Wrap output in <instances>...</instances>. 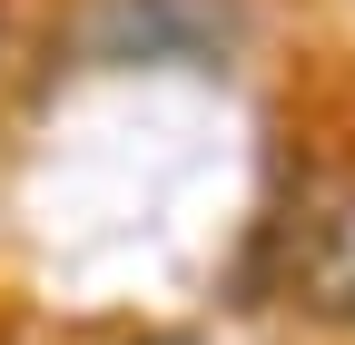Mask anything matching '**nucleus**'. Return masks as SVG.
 Wrapping results in <instances>:
<instances>
[{
    "instance_id": "nucleus-1",
    "label": "nucleus",
    "mask_w": 355,
    "mask_h": 345,
    "mask_svg": "<svg viewBox=\"0 0 355 345\" xmlns=\"http://www.w3.org/2000/svg\"><path fill=\"white\" fill-rule=\"evenodd\" d=\"M247 39V0H79L69 50L119 69H217Z\"/></svg>"
},
{
    "instance_id": "nucleus-2",
    "label": "nucleus",
    "mask_w": 355,
    "mask_h": 345,
    "mask_svg": "<svg viewBox=\"0 0 355 345\" xmlns=\"http://www.w3.org/2000/svg\"><path fill=\"white\" fill-rule=\"evenodd\" d=\"M296 286L316 296V306L355 316V178L306 207V227H296Z\"/></svg>"
}]
</instances>
